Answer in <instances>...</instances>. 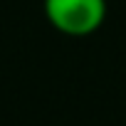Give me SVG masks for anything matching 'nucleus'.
I'll use <instances>...</instances> for the list:
<instances>
[{"label":"nucleus","mask_w":126,"mask_h":126,"mask_svg":"<svg viewBox=\"0 0 126 126\" xmlns=\"http://www.w3.org/2000/svg\"><path fill=\"white\" fill-rule=\"evenodd\" d=\"M47 22L67 37L96 32L106 17V0H42Z\"/></svg>","instance_id":"obj_1"}]
</instances>
